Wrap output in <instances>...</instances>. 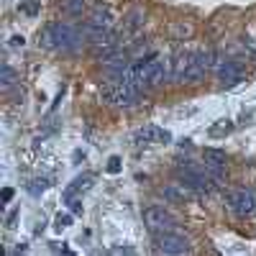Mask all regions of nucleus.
<instances>
[{"label":"nucleus","mask_w":256,"mask_h":256,"mask_svg":"<svg viewBox=\"0 0 256 256\" xmlns=\"http://www.w3.org/2000/svg\"><path fill=\"white\" fill-rule=\"evenodd\" d=\"M80 31L70 24H52L44 31V46L49 49H62V52H74L80 46Z\"/></svg>","instance_id":"1"},{"label":"nucleus","mask_w":256,"mask_h":256,"mask_svg":"<svg viewBox=\"0 0 256 256\" xmlns=\"http://www.w3.org/2000/svg\"><path fill=\"white\" fill-rule=\"evenodd\" d=\"M102 98L108 100L116 108H134L141 100V90L136 84H131L128 80H118V82H108L102 90Z\"/></svg>","instance_id":"2"},{"label":"nucleus","mask_w":256,"mask_h":256,"mask_svg":"<svg viewBox=\"0 0 256 256\" xmlns=\"http://www.w3.org/2000/svg\"><path fill=\"white\" fill-rule=\"evenodd\" d=\"M144 223H146V228L152 230L154 236H156V233H166V230H174V228H177L172 212H166V210L159 208V205L144 210Z\"/></svg>","instance_id":"3"},{"label":"nucleus","mask_w":256,"mask_h":256,"mask_svg":"<svg viewBox=\"0 0 256 256\" xmlns=\"http://www.w3.org/2000/svg\"><path fill=\"white\" fill-rule=\"evenodd\" d=\"M177 177L187 184V187H192V190H198V192H208L210 190V174H202L198 166H192V164H180L177 166Z\"/></svg>","instance_id":"4"},{"label":"nucleus","mask_w":256,"mask_h":256,"mask_svg":"<svg viewBox=\"0 0 256 256\" xmlns=\"http://www.w3.org/2000/svg\"><path fill=\"white\" fill-rule=\"evenodd\" d=\"M205 172L212 177V182L216 184H220L223 182V177H226V164H228V159H226V152H220V148H205Z\"/></svg>","instance_id":"5"},{"label":"nucleus","mask_w":256,"mask_h":256,"mask_svg":"<svg viewBox=\"0 0 256 256\" xmlns=\"http://www.w3.org/2000/svg\"><path fill=\"white\" fill-rule=\"evenodd\" d=\"M156 251H162V254H187L190 241L184 236H180V233H174V230L156 233Z\"/></svg>","instance_id":"6"},{"label":"nucleus","mask_w":256,"mask_h":256,"mask_svg":"<svg viewBox=\"0 0 256 256\" xmlns=\"http://www.w3.org/2000/svg\"><path fill=\"white\" fill-rule=\"evenodd\" d=\"M230 208H233V212H236L238 218L251 216L254 208H256V195H254V190H236V192L230 195Z\"/></svg>","instance_id":"7"},{"label":"nucleus","mask_w":256,"mask_h":256,"mask_svg":"<svg viewBox=\"0 0 256 256\" xmlns=\"http://www.w3.org/2000/svg\"><path fill=\"white\" fill-rule=\"evenodd\" d=\"M210 67H212V52H210V49L195 52V54H192V67H190L187 82H200Z\"/></svg>","instance_id":"8"},{"label":"nucleus","mask_w":256,"mask_h":256,"mask_svg":"<svg viewBox=\"0 0 256 256\" xmlns=\"http://www.w3.org/2000/svg\"><path fill=\"white\" fill-rule=\"evenodd\" d=\"M190 67H192V54L190 52H177L174 59H172V82L182 84L187 82V74H190Z\"/></svg>","instance_id":"9"},{"label":"nucleus","mask_w":256,"mask_h":256,"mask_svg":"<svg viewBox=\"0 0 256 256\" xmlns=\"http://www.w3.org/2000/svg\"><path fill=\"white\" fill-rule=\"evenodd\" d=\"M218 80L223 84H236L244 80V70H241V64L236 62H220L218 64Z\"/></svg>","instance_id":"10"},{"label":"nucleus","mask_w":256,"mask_h":256,"mask_svg":"<svg viewBox=\"0 0 256 256\" xmlns=\"http://www.w3.org/2000/svg\"><path fill=\"white\" fill-rule=\"evenodd\" d=\"M148 64V82H152V88H159V84L166 80V64L162 56H152V59H146Z\"/></svg>","instance_id":"11"},{"label":"nucleus","mask_w":256,"mask_h":256,"mask_svg":"<svg viewBox=\"0 0 256 256\" xmlns=\"http://www.w3.org/2000/svg\"><path fill=\"white\" fill-rule=\"evenodd\" d=\"M136 136L144 138V141H159V144H169V141H172V134L164 131V128H156V126H144Z\"/></svg>","instance_id":"12"},{"label":"nucleus","mask_w":256,"mask_h":256,"mask_svg":"<svg viewBox=\"0 0 256 256\" xmlns=\"http://www.w3.org/2000/svg\"><path fill=\"white\" fill-rule=\"evenodd\" d=\"M88 24H92V26H98V28H105V31H110V26H113V13H110V8L98 6V8L92 10V16H90Z\"/></svg>","instance_id":"13"},{"label":"nucleus","mask_w":256,"mask_h":256,"mask_svg":"<svg viewBox=\"0 0 256 256\" xmlns=\"http://www.w3.org/2000/svg\"><path fill=\"white\" fill-rule=\"evenodd\" d=\"M90 182H92V177H80V180H74V184H70L67 190H64V198L67 200H72L77 192H82V190H88L90 187Z\"/></svg>","instance_id":"14"},{"label":"nucleus","mask_w":256,"mask_h":256,"mask_svg":"<svg viewBox=\"0 0 256 256\" xmlns=\"http://www.w3.org/2000/svg\"><path fill=\"white\" fill-rule=\"evenodd\" d=\"M13 82H16V72H13V67H8V64H6V67L0 70V84H3V90H8Z\"/></svg>","instance_id":"15"},{"label":"nucleus","mask_w":256,"mask_h":256,"mask_svg":"<svg viewBox=\"0 0 256 256\" xmlns=\"http://www.w3.org/2000/svg\"><path fill=\"white\" fill-rule=\"evenodd\" d=\"M64 10L72 13V16H82V10H84V0H67V3H64Z\"/></svg>","instance_id":"16"},{"label":"nucleus","mask_w":256,"mask_h":256,"mask_svg":"<svg viewBox=\"0 0 256 256\" xmlns=\"http://www.w3.org/2000/svg\"><path fill=\"white\" fill-rule=\"evenodd\" d=\"M67 226H72V216H67V212H59V216H56V228L62 230V228H67Z\"/></svg>","instance_id":"17"},{"label":"nucleus","mask_w":256,"mask_h":256,"mask_svg":"<svg viewBox=\"0 0 256 256\" xmlns=\"http://www.w3.org/2000/svg\"><path fill=\"white\" fill-rule=\"evenodd\" d=\"M108 172H110V174H118V172H120V159H118V156H110V159H108Z\"/></svg>","instance_id":"18"},{"label":"nucleus","mask_w":256,"mask_h":256,"mask_svg":"<svg viewBox=\"0 0 256 256\" xmlns=\"http://www.w3.org/2000/svg\"><path fill=\"white\" fill-rule=\"evenodd\" d=\"M46 190V180H36V184H31V192L34 195H38V192Z\"/></svg>","instance_id":"19"},{"label":"nucleus","mask_w":256,"mask_h":256,"mask_svg":"<svg viewBox=\"0 0 256 256\" xmlns=\"http://www.w3.org/2000/svg\"><path fill=\"white\" fill-rule=\"evenodd\" d=\"M67 202H70V208H72L74 216H80V212H82V202H80V200H74V198H72V200H67Z\"/></svg>","instance_id":"20"},{"label":"nucleus","mask_w":256,"mask_h":256,"mask_svg":"<svg viewBox=\"0 0 256 256\" xmlns=\"http://www.w3.org/2000/svg\"><path fill=\"white\" fill-rule=\"evenodd\" d=\"M0 198H3V202H8V200L13 198V190H10V187H6L3 192H0Z\"/></svg>","instance_id":"21"},{"label":"nucleus","mask_w":256,"mask_h":256,"mask_svg":"<svg viewBox=\"0 0 256 256\" xmlns=\"http://www.w3.org/2000/svg\"><path fill=\"white\" fill-rule=\"evenodd\" d=\"M10 44H13V46H24V36H13Z\"/></svg>","instance_id":"22"}]
</instances>
